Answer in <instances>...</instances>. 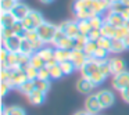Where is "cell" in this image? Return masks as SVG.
Masks as SVG:
<instances>
[{
  "instance_id": "obj_36",
  "label": "cell",
  "mask_w": 129,
  "mask_h": 115,
  "mask_svg": "<svg viewBox=\"0 0 129 115\" xmlns=\"http://www.w3.org/2000/svg\"><path fill=\"white\" fill-rule=\"evenodd\" d=\"M24 71H25L28 79H31V81H36L38 76H39V69H36V68L32 67V65H28V67H26Z\"/></svg>"
},
{
  "instance_id": "obj_24",
  "label": "cell",
  "mask_w": 129,
  "mask_h": 115,
  "mask_svg": "<svg viewBox=\"0 0 129 115\" xmlns=\"http://www.w3.org/2000/svg\"><path fill=\"white\" fill-rule=\"evenodd\" d=\"M93 2L94 0H75L72 4V11L82 9H93Z\"/></svg>"
},
{
  "instance_id": "obj_57",
  "label": "cell",
  "mask_w": 129,
  "mask_h": 115,
  "mask_svg": "<svg viewBox=\"0 0 129 115\" xmlns=\"http://www.w3.org/2000/svg\"><path fill=\"white\" fill-rule=\"evenodd\" d=\"M15 2H21V0H15Z\"/></svg>"
},
{
  "instance_id": "obj_44",
  "label": "cell",
  "mask_w": 129,
  "mask_h": 115,
  "mask_svg": "<svg viewBox=\"0 0 129 115\" xmlns=\"http://www.w3.org/2000/svg\"><path fill=\"white\" fill-rule=\"evenodd\" d=\"M11 89H13V87H11V85H10L9 82H2V83H0V92H2V97H6L7 93H9Z\"/></svg>"
},
{
  "instance_id": "obj_14",
  "label": "cell",
  "mask_w": 129,
  "mask_h": 115,
  "mask_svg": "<svg viewBox=\"0 0 129 115\" xmlns=\"http://www.w3.org/2000/svg\"><path fill=\"white\" fill-rule=\"evenodd\" d=\"M87 58H89V57L85 54L83 50H72V53H71V61L74 62L75 68L79 71L82 69V67H83L85 62L87 61Z\"/></svg>"
},
{
  "instance_id": "obj_35",
  "label": "cell",
  "mask_w": 129,
  "mask_h": 115,
  "mask_svg": "<svg viewBox=\"0 0 129 115\" xmlns=\"http://www.w3.org/2000/svg\"><path fill=\"white\" fill-rule=\"evenodd\" d=\"M50 68V75H51V79H60L64 76V73H62V69L61 67H60V64H56L53 65V67H49Z\"/></svg>"
},
{
  "instance_id": "obj_47",
  "label": "cell",
  "mask_w": 129,
  "mask_h": 115,
  "mask_svg": "<svg viewBox=\"0 0 129 115\" xmlns=\"http://www.w3.org/2000/svg\"><path fill=\"white\" fill-rule=\"evenodd\" d=\"M0 79H2V82H9L10 69H7V68H2V71H0Z\"/></svg>"
},
{
  "instance_id": "obj_2",
  "label": "cell",
  "mask_w": 129,
  "mask_h": 115,
  "mask_svg": "<svg viewBox=\"0 0 129 115\" xmlns=\"http://www.w3.org/2000/svg\"><path fill=\"white\" fill-rule=\"evenodd\" d=\"M21 22H22L25 31H36V29L45 22V18H43V15L40 14L39 11L31 10V13L28 14V17H26L24 21H21Z\"/></svg>"
},
{
  "instance_id": "obj_43",
  "label": "cell",
  "mask_w": 129,
  "mask_h": 115,
  "mask_svg": "<svg viewBox=\"0 0 129 115\" xmlns=\"http://www.w3.org/2000/svg\"><path fill=\"white\" fill-rule=\"evenodd\" d=\"M0 32H2V40L4 39H9V37L14 36V31H13V28H3L2 26V29H0Z\"/></svg>"
},
{
  "instance_id": "obj_42",
  "label": "cell",
  "mask_w": 129,
  "mask_h": 115,
  "mask_svg": "<svg viewBox=\"0 0 129 115\" xmlns=\"http://www.w3.org/2000/svg\"><path fill=\"white\" fill-rule=\"evenodd\" d=\"M128 33H129V29L126 28L125 25H122V26H118V28H117V31H115V39H119V40H122V39H123V37H125Z\"/></svg>"
},
{
  "instance_id": "obj_3",
  "label": "cell",
  "mask_w": 129,
  "mask_h": 115,
  "mask_svg": "<svg viewBox=\"0 0 129 115\" xmlns=\"http://www.w3.org/2000/svg\"><path fill=\"white\" fill-rule=\"evenodd\" d=\"M53 47H60V49H68V50H74V37H70L58 28L56 36H54L53 42H51Z\"/></svg>"
},
{
  "instance_id": "obj_41",
  "label": "cell",
  "mask_w": 129,
  "mask_h": 115,
  "mask_svg": "<svg viewBox=\"0 0 129 115\" xmlns=\"http://www.w3.org/2000/svg\"><path fill=\"white\" fill-rule=\"evenodd\" d=\"M38 79H46V81H50L51 79L50 68H49L47 65H45V67H42L39 69V76H38Z\"/></svg>"
},
{
  "instance_id": "obj_8",
  "label": "cell",
  "mask_w": 129,
  "mask_h": 115,
  "mask_svg": "<svg viewBox=\"0 0 129 115\" xmlns=\"http://www.w3.org/2000/svg\"><path fill=\"white\" fill-rule=\"evenodd\" d=\"M21 42H22V35H14V36L9 37V39L2 40V43H3L2 47L7 49L10 53H18L21 47Z\"/></svg>"
},
{
  "instance_id": "obj_6",
  "label": "cell",
  "mask_w": 129,
  "mask_h": 115,
  "mask_svg": "<svg viewBox=\"0 0 129 115\" xmlns=\"http://www.w3.org/2000/svg\"><path fill=\"white\" fill-rule=\"evenodd\" d=\"M101 109H103V107H101L96 93L94 94H87L86 100H85V111L92 115H97Z\"/></svg>"
},
{
  "instance_id": "obj_26",
  "label": "cell",
  "mask_w": 129,
  "mask_h": 115,
  "mask_svg": "<svg viewBox=\"0 0 129 115\" xmlns=\"http://www.w3.org/2000/svg\"><path fill=\"white\" fill-rule=\"evenodd\" d=\"M125 50H126V47H125L122 40L114 37V39H112V45H111V54H121Z\"/></svg>"
},
{
  "instance_id": "obj_21",
  "label": "cell",
  "mask_w": 129,
  "mask_h": 115,
  "mask_svg": "<svg viewBox=\"0 0 129 115\" xmlns=\"http://www.w3.org/2000/svg\"><path fill=\"white\" fill-rule=\"evenodd\" d=\"M2 114H4V115H26L25 109H24L22 107H20V105H10V107L3 105Z\"/></svg>"
},
{
  "instance_id": "obj_11",
  "label": "cell",
  "mask_w": 129,
  "mask_h": 115,
  "mask_svg": "<svg viewBox=\"0 0 129 115\" xmlns=\"http://www.w3.org/2000/svg\"><path fill=\"white\" fill-rule=\"evenodd\" d=\"M31 10L32 9H29L28 4L22 3V2H17L15 6L13 7L11 13H13V15L15 17V20H17V21H24L26 17H28L29 13H31Z\"/></svg>"
},
{
  "instance_id": "obj_22",
  "label": "cell",
  "mask_w": 129,
  "mask_h": 115,
  "mask_svg": "<svg viewBox=\"0 0 129 115\" xmlns=\"http://www.w3.org/2000/svg\"><path fill=\"white\" fill-rule=\"evenodd\" d=\"M87 42H89L87 35L79 33L76 37H74V50H83Z\"/></svg>"
},
{
  "instance_id": "obj_50",
  "label": "cell",
  "mask_w": 129,
  "mask_h": 115,
  "mask_svg": "<svg viewBox=\"0 0 129 115\" xmlns=\"http://www.w3.org/2000/svg\"><path fill=\"white\" fill-rule=\"evenodd\" d=\"M122 42H123V45H125L126 50H129V33H128V35H126V36L122 39Z\"/></svg>"
},
{
  "instance_id": "obj_37",
  "label": "cell",
  "mask_w": 129,
  "mask_h": 115,
  "mask_svg": "<svg viewBox=\"0 0 129 115\" xmlns=\"http://www.w3.org/2000/svg\"><path fill=\"white\" fill-rule=\"evenodd\" d=\"M89 21H90V24H92V28L93 29H100L101 26H103V24H104V21H106V20H104L101 15L97 14V15H94V17H92Z\"/></svg>"
},
{
  "instance_id": "obj_7",
  "label": "cell",
  "mask_w": 129,
  "mask_h": 115,
  "mask_svg": "<svg viewBox=\"0 0 129 115\" xmlns=\"http://www.w3.org/2000/svg\"><path fill=\"white\" fill-rule=\"evenodd\" d=\"M96 96H97V98H99V101H100L103 109L104 108H110V107L115 103V96H114V93H112L111 90H107V89L99 90V92L96 93Z\"/></svg>"
},
{
  "instance_id": "obj_5",
  "label": "cell",
  "mask_w": 129,
  "mask_h": 115,
  "mask_svg": "<svg viewBox=\"0 0 129 115\" xmlns=\"http://www.w3.org/2000/svg\"><path fill=\"white\" fill-rule=\"evenodd\" d=\"M112 89L118 90V92H122L125 87L129 86V72L128 71H123L121 73H117V75H112Z\"/></svg>"
},
{
  "instance_id": "obj_58",
  "label": "cell",
  "mask_w": 129,
  "mask_h": 115,
  "mask_svg": "<svg viewBox=\"0 0 129 115\" xmlns=\"http://www.w3.org/2000/svg\"><path fill=\"white\" fill-rule=\"evenodd\" d=\"M2 115H4V114H2Z\"/></svg>"
},
{
  "instance_id": "obj_52",
  "label": "cell",
  "mask_w": 129,
  "mask_h": 115,
  "mask_svg": "<svg viewBox=\"0 0 129 115\" xmlns=\"http://www.w3.org/2000/svg\"><path fill=\"white\" fill-rule=\"evenodd\" d=\"M74 115H92V114H89V112H86V111H78L76 114H74Z\"/></svg>"
},
{
  "instance_id": "obj_4",
  "label": "cell",
  "mask_w": 129,
  "mask_h": 115,
  "mask_svg": "<svg viewBox=\"0 0 129 115\" xmlns=\"http://www.w3.org/2000/svg\"><path fill=\"white\" fill-rule=\"evenodd\" d=\"M26 81H28V76H26L25 71H24L22 68H11V69H10L9 83L11 85L13 89H18V87Z\"/></svg>"
},
{
  "instance_id": "obj_23",
  "label": "cell",
  "mask_w": 129,
  "mask_h": 115,
  "mask_svg": "<svg viewBox=\"0 0 129 115\" xmlns=\"http://www.w3.org/2000/svg\"><path fill=\"white\" fill-rule=\"evenodd\" d=\"M29 65L35 67L36 69H40L42 67H45V65H46V61L43 60V57L40 56L39 53H34L31 56V58H29Z\"/></svg>"
},
{
  "instance_id": "obj_13",
  "label": "cell",
  "mask_w": 129,
  "mask_h": 115,
  "mask_svg": "<svg viewBox=\"0 0 129 115\" xmlns=\"http://www.w3.org/2000/svg\"><path fill=\"white\" fill-rule=\"evenodd\" d=\"M94 87H96V85L93 83L90 79L83 78V76L79 78L78 82H76V89H78V92L82 93V94H90Z\"/></svg>"
},
{
  "instance_id": "obj_45",
  "label": "cell",
  "mask_w": 129,
  "mask_h": 115,
  "mask_svg": "<svg viewBox=\"0 0 129 115\" xmlns=\"http://www.w3.org/2000/svg\"><path fill=\"white\" fill-rule=\"evenodd\" d=\"M87 37H89V40H93V42H97V40L101 37L100 29H92V31H90V33L87 35Z\"/></svg>"
},
{
  "instance_id": "obj_27",
  "label": "cell",
  "mask_w": 129,
  "mask_h": 115,
  "mask_svg": "<svg viewBox=\"0 0 129 115\" xmlns=\"http://www.w3.org/2000/svg\"><path fill=\"white\" fill-rule=\"evenodd\" d=\"M60 67H61V69H62L64 76H65V75H67V76H68V75H72V73L76 71L75 65H74V62L71 61V60L64 61V62H60Z\"/></svg>"
},
{
  "instance_id": "obj_54",
  "label": "cell",
  "mask_w": 129,
  "mask_h": 115,
  "mask_svg": "<svg viewBox=\"0 0 129 115\" xmlns=\"http://www.w3.org/2000/svg\"><path fill=\"white\" fill-rule=\"evenodd\" d=\"M111 4H114V3H119V2H122V0H108Z\"/></svg>"
},
{
  "instance_id": "obj_12",
  "label": "cell",
  "mask_w": 129,
  "mask_h": 115,
  "mask_svg": "<svg viewBox=\"0 0 129 115\" xmlns=\"http://www.w3.org/2000/svg\"><path fill=\"white\" fill-rule=\"evenodd\" d=\"M104 20H106L107 22H110L111 25H114L115 28L125 25V21H126L121 13H117V11H114V10H111V9L107 11V15H106V18H104Z\"/></svg>"
},
{
  "instance_id": "obj_34",
  "label": "cell",
  "mask_w": 129,
  "mask_h": 115,
  "mask_svg": "<svg viewBox=\"0 0 129 115\" xmlns=\"http://www.w3.org/2000/svg\"><path fill=\"white\" fill-rule=\"evenodd\" d=\"M110 51H107V50H104V49H101V47H99L97 50L94 51V54H93V58H96V60H99V61H103V60H108L110 58Z\"/></svg>"
},
{
  "instance_id": "obj_15",
  "label": "cell",
  "mask_w": 129,
  "mask_h": 115,
  "mask_svg": "<svg viewBox=\"0 0 129 115\" xmlns=\"http://www.w3.org/2000/svg\"><path fill=\"white\" fill-rule=\"evenodd\" d=\"M110 67H111V72L112 75H117V73H121L123 71H126V64L122 58L119 57H112V58H108Z\"/></svg>"
},
{
  "instance_id": "obj_55",
  "label": "cell",
  "mask_w": 129,
  "mask_h": 115,
  "mask_svg": "<svg viewBox=\"0 0 129 115\" xmlns=\"http://www.w3.org/2000/svg\"><path fill=\"white\" fill-rule=\"evenodd\" d=\"M122 3L125 4L126 7H129V0H122Z\"/></svg>"
},
{
  "instance_id": "obj_20",
  "label": "cell",
  "mask_w": 129,
  "mask_h": 115,
  "mask_svg": "<svg viewBox=\"0 0 129 115\" xmlns=\"http://www.w3.org/2000/svg\"><path fill=\"white\" fill-rule=\"evenodd\" d=\"M115 31H117V28H115L114 25H111L110 22H107V21H104L103 26L100 28V33H101V36L111 37V39H114V37H115Z\"/></svg>"
},
{
  "instance_id": "obj_49",
  "label": "cell",
  "mask_w": 129,
  "mask_h": 115,
  "mask_svg": "<svg viewBox=\"0 0 129 115\" xmlns=\"http://www.w3.org/2000/svg\"><path fill=\"white\" fill-rule=\"evenodd\" d=\"M119 93H121V97H122V100L125 101V103L129 104V86L125 87V89H123L122 92H119Z\"/></svg>"
},
{
  "instance_id": "obj_29",
  "label": "cell",
  "mask_w": 129,
  "mask_h": 115,
  "mask_svg": "<svg viewBox=\"0 0 129 115\" xmlns=\"http://www.w3.org/2000/svg\"><path fill=\"white\" fill-rule=\"evenodd\" d=\"M54 50H56L54 47H50V46H45V47L40 49L38 53H39L40 56L43 57V60H45V61H49V60L54 58Z\"/></svg>"
},
{
  "instance_id": "obj_39",
  "label": "cell",
  "mask_w": 129,
  "mask_h": 115,
  "mask_svg": "<svg viewBox=\"0 0 129 115\" xmlns=\"http://www.w3.org/2000/svg\"><path fill=\"white\" fill-rule=\"evenodd\" d=\"M89 79H90V81H92L93 83L96 85V86H99V85H100V83H103V82L106 81V76H104L103 73L100 72V71H96V72L93 73V75L90 76Z\"/></svg>"
},
{
  "instance_id": "obj_53",
  "label": "cell",
  "mask_w": 129,
  "mask_h": 115,
  "mask_svg": "<svg viewBox=\"0 0 129 115\" xmlns=\"http://www.w3.org/2000/svg\"><path fill=\"white\" fill-rule=\"evenodd\" d=\"M40 3H43V4H50V3H53L54 0H39Z\"/></svg>"
},
{
  "instance_id": "obj_10",
  "label": "cell",
  "mask_w": 129,
  "mask_h": 115,
  "mask_svg": "<svg viewBox=\"0 0 129 115\" xmlns=\"http://www.w3.org/2000/svg\"><path fill=\"white\" fill-rule=\"evenodd\" d=\"M58 28L70 37H76L81 33L79 26H78V21H64V22H61L58 25Z\"/></svg>"
},
{
  "instance_id": "obj_38",
  "label": "cell",
  "mask_w": 129,
  "mask_h": 115,
  "mask_svg": "<svg viewBox=\"0 0 129 115\" xmlns=\"http://www.w3.org/2000/svg\"><path fill=\"white\" fill-rule=\"evenodd\" d=\"M15 3H17L15 0H0V9L2 11H11Z\"/></svg>"
},
{
  "instance_id": "obj_31",
  "label": "cell",
  "mask_w": 129,
  "mask_h": 115,
  "mask_svg": "<svg viewBox=\"0 0 129 115\" xmlns=\"http://www.w3.org/2000/svg\"><path fill=\"white\" fill-rule=\"evenodd\" d=\"M99 71H100V72L103 73L106 78H108L110 75H112L108 60H103V61H100V64H99Z\"/></svg>"
},
{
  "instance_id": "obj_46",
  "label": "cell",
  "mask_w": 129,
  "mask_h": 115,
  "mask_svg": "<svg viewBox=\"0 0 129 115\" xmlns=\"http://www.w3.org/2000/svg\"><path fill=\"white\" fill-rule=\"evenodd\" d=\"M13 31H14V33H15V35H22V33H24V31H25V29H24L22 22H21V21H17V22H15L14 25H13Z\"/></svg>"
},
{
  "instance_id": "obj_25",
  "label": "cell",
  "mask_w": 129,
  "mask_h": 115,
  "mask_svg": "<svg viewBox=\"0 0 129 115\" xmlns=\"http://www.w3.org/2000/svg\"><path fill=\"white\" fill-rule=\"evenodd\" d=\"M18 90H20V93H22V94L29 96V94H31V93L35 90V81L28 79V81L24 82V83L21 85L20 87H18Z\"/></svg>"
},
{
  "instance_id": "obj_33",
  "label": "cell",
  "mask_w": 129,
  "mask_h": 115,
  "mask_svg": "<svg viewBox=\"0 0 129 115\" xmlns=\"http://www.w3.org/2000/svg\"><path fill=\"white\" fill-rule=\"evenodd\" d=\"M99 49V45H97V42H93V40H89V42L86 43V46H85V49H83V51H85V54H86L87 57H92L93 54H94V51Z\"/></svg>"
},
{
  "instance_id": "obj_51",
  "label": "cell",
  "mask_w": 129,
  "mask_h": 115,
  "mask_svg": "<svg viewBox=\"0 0 129 115\" xmlns=\"http://www.w3.org/2000/svg\"><path fill=\"white\" fill-rule=\"evenodd\" d=\"M122 15H123V18H125V20H129V7L122 13Z\"/></svg>"
},
{
  "instance_id": "obj_28",
  "label": "cell",
  "mask_w": 129,
  "mask_h": 115,
  "mask_svg": "<svg viewBox=\"0 0 129 115\" xmlns=\"http://www.w3.org/2000/svg\"><path fill=\"white\" fill-rule=\"evenodd\" d=\"M50 81H46V79H36L35 81V89L43 93H47L50 90Z\"/></svg>"
},
{
  "instance_id": "obj_30",
  "label": "cell",
  "mask_w": 129,
  "mask_h": 115,
  "mask_svg": "<svg viewBox=\"0 0 129 115\" xmlns=\"http://www.w3.org/2000/svg\"><path fill=\"white\" fill-rule=\"evenodd\" d=\"M78 26H79V32L82 35H89L90 31H92V24H90L89 20H81L78 21Z\"/></svg>"
},
{
  "instance_id": "obj_56",
  "label": "cell",
  "mask_w": 129,
  "mask_h": 115,
  "mask_svg": "<svg viewBox=\"0 0 129 115\" xmlns=\"http://www.w3.org/2000/svg\"><path fill=\"white\" fill-rule=\"evenodd\" d=\"M125 26L129 29V20H126V21H125Z\"/></svg>"
},
{
  "instance_id": "obj_17",
  "label": "cell",
  "mask_w": 129,
  "mask_h": 115,
  "mask_svg": "<svg viewBox=\"0 0 129 115\" xmlns=\"http://www.w3.org/2000/svg\"><path fill=\"white\" fill-rule=\"evenodd\" d=\"M26 97H28V101L32 104V105H40V104H43L45 100H46V93L35 89L34 92H32L29 96H26Z\"/></svg>"
},
{
  "instance_id": "obj_1",
  "label": "cell",
  "mask_w": 129,
  "mask_h": 115,
  "mask_svg": "<svg viewBox=\"0 0 129 115\" xmlns=\"http://www.w3.org/2000/svg\"><path fill=\"white\" fill-rule=\"evenodd\" d=\"M57 31H58V25H54V24H51V22H46V21L36 29L39 37L46 43V45H51Z\"/></svg>"
},
{
  "instance_id": "obj_32",
  "label": "cell",
  "mask_w": 129,
  "mask_h": 115,
  "mask_svg": "<svg viewBox=\"0 0 129 115\" xmlns=\"http://www.w3.org/2000/svg\"><path fill=\"white\" fill-rule=\"evenodd\" d=\"M97 45H99V47H101V49H104V50H107V51L111 53V45H112V39H111V37L101 36L100 39L97 40Z\"/></svg>"
},
{
  "instance_id": "obj_19",
  "label": "cell",
  "mask_w": 129,
  "mask_h": 115,
  "mask_svg": "<svg viewBox=\"0 0 129 115\" xmlns=\"http://www.w3.org/2000/svg\"><path fill=\"white\" fill-rule=\"evenodd\" d=\"M18 53L24 54V56H29L31 57L34 53H36L34 49V46H32V43L29 42L28 39H25V37L22 36V42H21V47H20V51Z\"/></svg>"
},
{
  "instance_id": "obj_48",
  "label": "cell",
  "mask_w": 129,
  "mask_h": 115,
  "mask_svg": "<svg viewBox=\"0 0 129 115\" xmlns=\"http://www.w3.org/2000/svg\"><path fill=\"white\" fill-rule=\"evenodd\" d=\"M9 53H10V51L7 50V49L2 47V50H0V62H2V64H3V62H6V60H7V56H9Z\"/></svg>"
},
{
  "instance_id": "obj_9",
  "label": "cell",
  "mask_w": 129,
  "mask_h": 115,
  "mask_svg": "<svg viewBox=\"0 0 129 115\" xmlns=\"http://www.w3.org/2000/svg\"><path fill=\"white\" fill-rule=\"evenodd\" d=\"M99 64H100V61H99V60L93 58V57H89V58H87V61L85 62V65L82 67L81 75L83 76V78L89 79L90 76L96 72V71H99Z\"/></svg>"
},
{
  "instance_id": "obj_40",
  "label": "cell",
  "mask_w": 129,
  "mask_h": 115,
  "mask_svg": "<svg viewBox=\"0 0 129 115\" xmlns=\"http://www.w3.org/2000/svg\"><path fill=\"white\" fill-rule=\"evenodd\" d=\"M22 36L25 37V39H28L31 43H34V42H36V40H39V39H40L36 31H24Z\"/></svg>"
},
{
  "instance_id": "obj_16",
  "label": "cell",
  "mask_w": 129,
  "mask_h": 115,
  "mask_svg": "<svg viewBox=\"0 0 129 115\" xmlns=\"http://www.w3.org/2000/svg\"><path fill=\"white\" fill-rule=\"evenodd\" d=\"M17 22L15 17L11 11H2L0 13V25L3 28H13V25Z\"/></svg>"
},
{
  "instance_id": "obj_18",
  "label": "cell",
  "mask_w": 129,
  "mask_h": 115,
  "mask_svg": "<svg viewBox=\"0 0 129 115\" xmlns=\"http://www.w3.org/2000/svg\"><path fill=\"white\" fill-rule=\"evenodd\" d=\"M54 58L57 60V62H64L71 60V53L72 50H68V49H60V47H54Z\"/></svg>"
}]
</instances>
